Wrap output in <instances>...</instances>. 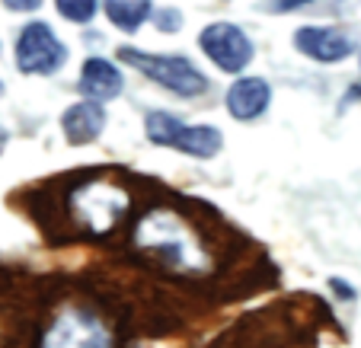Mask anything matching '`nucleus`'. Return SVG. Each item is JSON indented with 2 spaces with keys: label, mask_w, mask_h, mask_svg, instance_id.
Returning a JSON list of instances; mask_svg holds the SVG:
<instances>
[{
  "label": "nucleus",
  "mask_w": 361,
  "mask_h": 348,
  "mask_svg": "<svg viewBox=\"0 0 361 348\" xmlns=\"http://www.w3.org/2000/svg\"><path fill=\"white\" fill-rule=\"evenodd\" d=\"M135 243L176 272L202 275L212 268L208 249L189 224L173 211H147L135 227Z\"/></svg>",
  "instance_id": "obj_1"
},
{
  "label": "nucleus",
  "mask_w": 361,
  "mask_h": 348,
  "mask_svg": "<svg viewBox=\"0 0 361 348\" xmlns=\"http://www.w3.org/2000/svg\"><path fill=\"white\" fill-rule=\"evenodd\" d=\"M55 7L68 23L87 26V23L99 13V0H55Z\"/></svg>",
  "instance_id": "obj_13"
},
{
  "label": "nucleus",
  "mask_w": 361,
  "mask_h": 348,
  "mask_svg": "<svg viewBox=\"0 0 361 348\" xmlns=\"http://www.w3.org/2000/svg\"><path fill=\"white\" fill-rule=\"evenodd\" d=\"M68 61V48L48 23H29L16 39V68L23 74H55Z\"/></svg>",
  "instance_id": "obj_4"
},
{
  "label": "nucleus",
  "mask_w": 361,
  "mask_h": 348,
  "mask_svg": "<svg viewBox=\"0 0 361 348\" xmlns=\"http://www.w3.org/2000/svg\"><path fill=\"white\" fill-rule=\"evenodd\" d=\"M42 348H116L102 323L90 313H64L48 329Z\"/></svg>",
  "instance_id": "obj_8"
},
{
  "label": "nucleus",
  "mask_w": 361,
  "mask_h": 348,
  "mask_svg": "<svg viewBox=\"0 0 361 348\" xmlns=\"http://www.w3.org/2000/svg\"><path fill=\"white\" fill-rule=\"evenodd\" d=\"M4 7L13 10V13H32L42 7V0H4Z\"/></svg>",
  "instance_id": "obj_15"
},
{
  "label": "nucleus",
  "mask_w": 361,
  "mask_h": 348,
  "mask_svg": "<svg viewBox=\"0 0 361 348\" xmlns=\"http://www.w3.org/2000/svg\"><path fill=\"white\" fill-rule=\"evenodd\" d=\"M122 70L116 68L106 58H87L80 70V89L96 99V103H106V99H116L122 93Z\"/></svg>",
  "instance_id": "obj_10"
},
{
  "label": "nucleus",
  "mask_w": 361,
  "mask_h": 348,
  "mask_svg": "<svg viewBox=\"0 0 361 348\" xmlns=\"http://www.w3.org/2000/svg\"><path fill=\"white\" fill-rule=\"evenodd\" d=\"M128 208V195L116 185L93 182L74 192V218L90 233H109Z\"/></svg>",
  "instance_id": "obj_5"
},
{
  "label": "nucleus",
  "mask_w": 361,
  "mask_h": 348,
  "mask_svg": "<svg viewBox=\"0 0 361 348\" xmlns=\"http://www.w3.org/2000/svg\"><path fill=\"white\" fill-rule=\"evenodd\" d=\"M118 58H122L125 64H131L135 70H141L144 77H150L154 83H160L164 89H170V93H176V96H185V99L202 96L204 89L212 87L208 77L185 55H150V51H141V48L122 45L118 48Z\"/></svg>",
  "instance_id": "obj_2"
},
{
  "label": "nucleus",
  "mask_w": 361,
  "mask_h": 348,
  "mask_svg": "<svg viewBox=\"0 0 361 348\" xmlns=\"http://www.w3.org/2000/svg\"><path fill=\"white\" fill-rule=\"evenodd\" d=\"M154 26L164 29V32H176V29L183 26V16H179V10L164 7V10H157V13H154Z\"/></svg>",
  "instance_id": "obj_14"
},
{
  "label": "nucleus",
  "mask_w": 361,
  "mask_h": 348,
  "mask_svg": "<svg viewBox=\"0 0 361 348\" xmlns=\"http://www.w3.org/2000/svg\"><path fill=\"white\" fill-rule=\"evenodd\" d=\"M102 10L109 16V23L122 32H137L150 16V0H102Z\"/></svg>",
  "instance_id": "obj_12"
},
{
  "label": "nucleus",
  "mask_w": 361,
  "mask_h": 348,
  "mask_svg": "<svg viewBox=\"0 0 361 348\" xmlns=\"http://www.w3.org/2000/svg\"><path fill=\"white\" fill-rule=\"evenodd\" d=\"M0 93H4V83H0Z\"/></svg>",
  "instance_id": "obj_19"
},
{
  "label": "nucleus",
  "mask_w": 361,
  "mask_h": 348,
  "mask_svg": "<svg viewBox=\"0 0 361 348\" xmlns=\"http://www.w3.org/2000/svg\"><path fill=\"white\" fill-rule=\"evenodd\" d=\"M4 147H7V131L0 128V154H4Z\"/></svg>",
  "instance_id": "obj_18"
},
{
  "label": "nucleus",
  "mask_w": 361,
  "mask_h": 348,
  "mask_svg": "<svg viewBox=\"0 0 361 348\" xmlns=\"http://www.w3.org/2000/svg\"><path fill=\"white\" fill-rule=\"evenodd\" d=\"M307 4H314V0H272L269 7H275V13H291V10L307 7Z\"/></svg>",
  "instance_id": "obj_16"
},
{
  "label": "nucleus",
  "mask_w": 361,
  "mask_h": 348,
  "mask_svg": "<svg viewBox=\"0 0 361 348\" xmlns=\"http://www.w3.org/2000/svg\"><path fill=\"white\" fill-rule=\"evenodd\" d=\"M294 48L320 64H339L358 51V39L336 26H300L294 32Z\"/></svg>",
  "instance_id": "obj_7"
},
{
  "label": "nucleus",
  "mask_w": 361,
  "mask_h": 348,
  "mask_svg": "<svg viewBox=\"0 0 361 348\" xmlns=\"http://www.w3.org/2000/svg\"><path fill=\"white\" fill-rule=\"evenodd\" d=\"M144 128L147 137L160 147H173V151H183L189 157H214L221 151V131L214 125H183L176 116L170 112H147L144 118Z\"/></svg>",
  "instance_id": "obj_3"
},
{
  "label": "nucleus",
  "mask_w": 361,
  "mask_h": 348,
  "mask_svg": "<svg viewBox=\"0 0 361 348\" xmlns=\"http://www.w3.org/2000/svg\"><path fill=\"white\" fill-rule=\"evenodd\" d=\"M272 103V89L262 77H240L231 89H227V112L237 122H252Z\"/></svg>",
  "instance_id": "obj_9"
},
{
  "label": "nucleus",
  "mask_w": 361,
  "mask_h": 348,
  "mask_svg": "<svg viewBox=\"0 0 361 348\" xmlns=\"http://www.w3.org/2000/svg\"><path fill=\"white\" fill-rule=\"evenodd\" d=\"M198 48L214 61V68L224 70V74H243L252 61V42L233 23H212L204 26L198 35Z\"/></svg>",
  "instance_id": "obj_6"
},
{
  "label": "nucleus",
  "mask_w": 361,
  "mask_h": 348,
  "mask_svg": "<svg viewBox=\"0 0 361 348\" xmlns=\"http://www.w3.org/2000/svg\"><path fill=\"white\" fill-rule=\"evenodd\" d=\"M64 135H68L71 144H90L99 137V131L106 128V112L96 99H87V103H74L61 118Z\"/></svg>",
  "instance_id": "obj_11"
},
{
  "label": "nucleus",
  "mask_w": 361,
  "mask_h": 348,
  "mask_svg": "<svg viewBox=\"0 0 361 348\" xmlns=\"http://www.w3.org/2000/svg\"><path fill=\"white\" fill-rule=\"evenodd\" d=\"M329 285H333V287H336V291H339V297H342V301H352V297H355V294H352V287H348V285H345V281L333 278V281H329Z\"/></svg>",
  "instance_id": "obj_17"
}]
</instances>
